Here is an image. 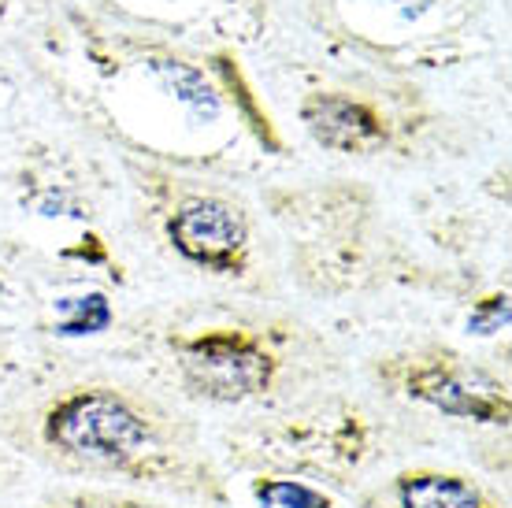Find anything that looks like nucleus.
<instances>
[{
    "instance_id": "f257e3e1",
    "label": "nucleus",
    "mask_w": 512,
    "mask_h": 508,
    "mask_svg": "<svg viewBox=\"0 0 512 508\" xmlns=\"http://www.w3.org/2000/svg\"><path fill=\"white\" fill-rule=\"evenodd\" d=\"M38 438L71 468L175 486L197 471L190 434L145 394L123 386H71L41 408Z\"/></svg>"
},
{
    "instance_id": "f03ea898",
    "label": "nucleus",
    "mask_w": 512,
    "mask_h": 508,
    "mask_svg": "<svg viewBox=\"0 0 512 508\" xmlns=\"http://www.w3.org/2000/svg\"><path fill=\"white\" fill-rule=\"evenodd\" d=\"M242 449H249V460L268 468V475H290L316 486L346 483L372 457V423L360 408H320L260 427Z\"/></svg>"
},
{
    "instance_id": "7ed1b4c3",
    "label": "nucleus",
    "mask_w": 512,
    "mask_h": 508,
    "mask_svg": "<svg viewBox=\"0 0 512 508\" xmlns=\"http://www.w3.org/2000/svg\"><path fill=\"white\" fill-rule=\"evenodd\" d=\"M379 379L383 386H390L394 397L431 408L449 420L483 423V427H501V431L512 423L509 382L442 345L405 356H386L379 364Z\"/></svg>"
},
{
    "instance_id": "20e7f679",
    "label": "nucleus",
    "mask_w": 512,
    "mask_h": 508,
    "mask_svg": "<svg viewBox=\"0 0 512 508\" xmlns=\"http://www.w3.org/2000/svg\"><path fill=\"white\" fill-rule=\"evenodd\" d=\"M175 371L186 394L219 408L253 405L275 390L282 360L260 334L238 327H212L171 342Z\"/></svg>"
},
{
    "instance_id": "39448f33",
    "label": "nucleus",
    "mask_w": 512,
    "mask_h": 508,
    "mask_svg": "<svg viewBox=\"0 0 512 508\" xmlns=\"http://www.w3.org/2000/svg\"><path fill=\"white\" fill-rule=\"evenodd\" d=\"M167 238L186 260L238 275L249 253V223L219 197H190L167 219Z\"/></svg>"
},
{
    "instance_id": "423d86ee",
    "label": "nucleus",
    "mask_w": 512,
    "mask_h": 508,
    "mask_svg": "<svg viewBox=\"0 0 512 508\" xmlns=\"http://www.w3.org/2000/svg\"><path fill=\"white\" fill-rule=\"evenodd\" d=\"M301 119L308 134L334 153H375L386 141L383 119L368 104L346 101V97H323V93L308 97Z\"/></svg>"
},
{
    "instance_id": "0eeeda50",
    "label": "nucleus",
    "mask_w": 512,
    "mask_h": 508,
    "mask_svg": "<svg viewBox=\"0 0 512 508\" xmlns=\"http://www.w3.org/2000/svg\"><path fill=\"white\" fill-rule=\"evenodd\" d=\"M386 497L394 508H505L479 479L449 468L397 471Z\"/></svg>"
},
{
    "instance_id": "6e6552de",
    "label": "nucleus",
    "mask_w": 512,
    "mask_h": 508,
    "mask_svg": "<svg viewBox=\"0 0 512 508\" xmlns=\"http://www.w3.org/2000/svg\"><path fill=\"white\" fill-rule=\"evenodd\" d=\"M249 494L256 508H334L323 486L290 479V475H256L249 479Z\"/></svg>"
},
{
    "instance_id": "1a4fd4ad",
    "label": "nucleus",
    "mask_w": 512,
    "mask_h": 508,
    "mask_svg": "<svg viewBox=\"0 0 512 508\" xmlns=\"http://www.w3.org/2000/svg\"><path fill=\"white\" fill-rule=\"evenodd\" d=\"M60 308H64L60 334H97L112 319V308L104 297H75V301H64Z\"/></svg>"
},
{
    "instance_id": "9d476101",
    "label": "nucleus",
    "mask_w": 512,
    "mask_h": 508,
    "mask_svg": "<svg viewBox=\"0 0 512 508\" xmlns=\"http://www.w3.org/2000/svg\"><path fill=\"white\" fill-rule=\"evenodd\" d=\"M505 327H509V293H494L487 301H479L468 316V334H479V338L498 334Z\"/></svg>"
}]
</instances>
